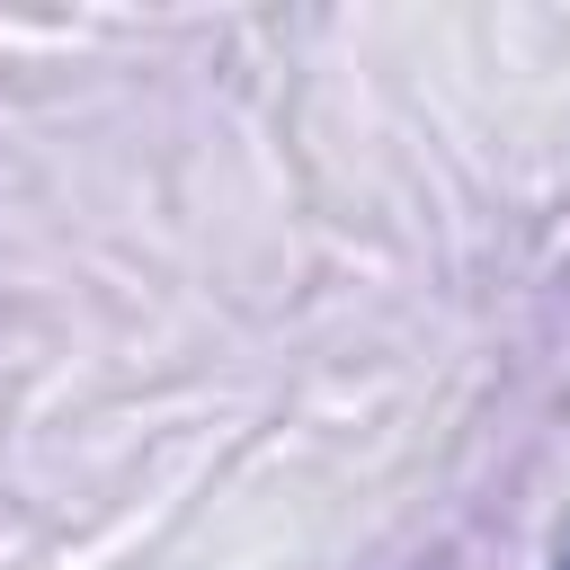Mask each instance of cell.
I'll use <instances>...</instances> for the list:
<instances>
[{
	"mask_svg": "<svg viewBox=\"0 0 570 570\" xmlns=\"http://www.w3.org/2000/svg\"><path fill=\"white\" fill-rule=\"evenodd\" d=\"M552 570H570V552H561V561H552Z\"/></svg>",
	"mask_w": 570,
	"mask_h": 570,
	"instance_id": "6da1fadb",
	"label": "cell"
}]
</instances>
